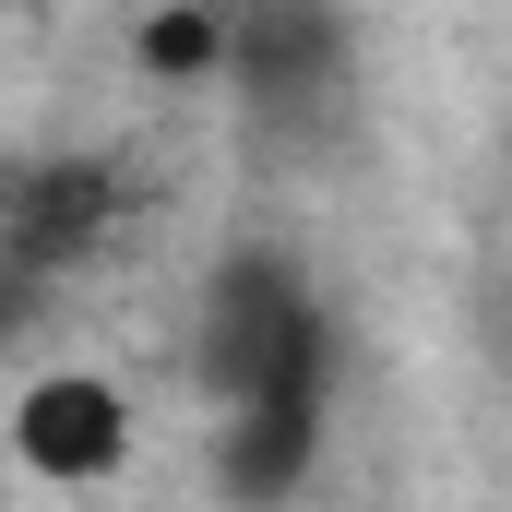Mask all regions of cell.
<instances>
[{"instance_id":"3957f363","label":"cell","mask_w":512,"mask_h":512,"mask_svg":"<svg viewBox=\"0 0 512 512\" xmlns=\"http://www.w3.org/2000/svg\"><path fill=\"white\" fill-rule=\"evenodd\" d=\"M108 239V179L96 167H12V191H0V262L36 286V274H60V262H84Z\"/></svg>"},{"instance_id":"7a4b0ae2","label":"cell","mask_w":512,"mask_h":512,"mask_svg":"<svg viewBox=\"0 0 512 512\" xmlns=\"http://www.w3.org/2000/svg\"><path fill=\"white\" fill-rule=\"evenodd\" d=\"M12 453H24V477H48V489H96V477H120V465H131V393L96 382V370H48V382H24V405H12Z\"/></svg>"},{"instance_id":"277c9868","label":"cell","mask_w":512,"mask_h":512,"mask_svg":"<svg viewBox=\"0 0 512 512\" xmlns=\"http://www.w3.org/2000/svg\"><path fill=\"white\" fill-rule=\"evenodd\" d=\"M239 60V12H215V0H155L143 12V72L155 84H215Z\"/></svg>"},{"instance_id":"5b68a950","label":"cell","mask_w":512,"mask_h":512,"mask_svg":"<svg viewBox=\"0 0 512 512\" xmlns=\"http://www.w3.org/2000/svg\"><path fill=\"white\" fill-rule=\"evenodd\" d=\"M310 453H322V417H274V405H251V417H227V489H298L310 477Z\"/></svg>"},{"instance_id":"8992f818","label":"cell","mask_w":512,"mask_h":512,"mask_svg":"<svg viewBox=\"0 0 512 512\" xmlns=\"http://www.w3.org/2000/svg\"><path fill=\"white\" fill-rule=\"evenodd\" d=\"M0 12H24V0H0Z\"/></svg>"},{"instance_id":"6da1fadb","label":"cell","mask_w":512,"mask_h":512,"mask_svg":"<svg viewBox=\"0 0 512 512\" xmlns=\"http://www.w3.org/2000/svg\"><path fill=\"white\" fill-rule=\"evenodd\" d=\"M191 370H203V393H215L227 417H251V405L322 417V393H334V322H322L310 274H298L286 251H227L215 286H203Z\"/></svg>"}]
</instances>
